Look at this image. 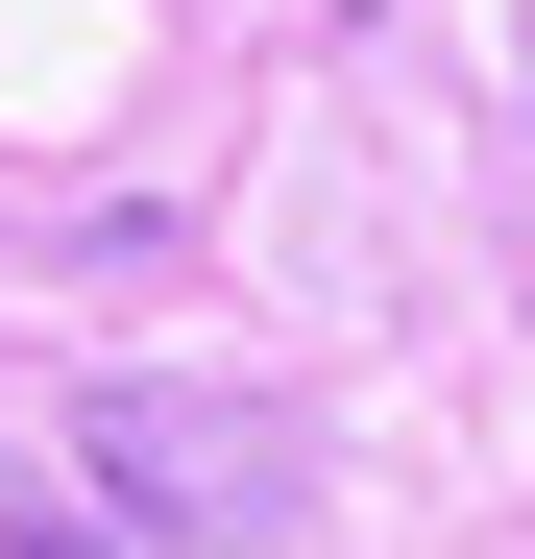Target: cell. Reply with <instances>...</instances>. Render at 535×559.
Listing matches in <instances>:
<instances>
[{"label": "cell", "instance_id": "1", "mask_svg": "<svg viewBox=\"0 0 535 559\" xmlns=\"http://www.w3.org/2000/svg\"><path fill=\"white\" fill-rule=\"evenodd\" d=\"M73 487H98L122 535H293L317 438L268 390H98V414H73Z\"/></svg>", "mask_w": 535, "mask_h": 559}, {"label": "cell", "instance_id": "2", "mask_svg": "<svg viewBox=\"0 0 535 559\" xmlns=\"http://www.w3.org/2000/svg\"><path fill=\"white\" fill-rule=\"evenodd\" d=\"M0 559H122V511L73 487V438H0Z\"/></svg>", "mask_w": 535, "mask_h": 559}]
</instances>
